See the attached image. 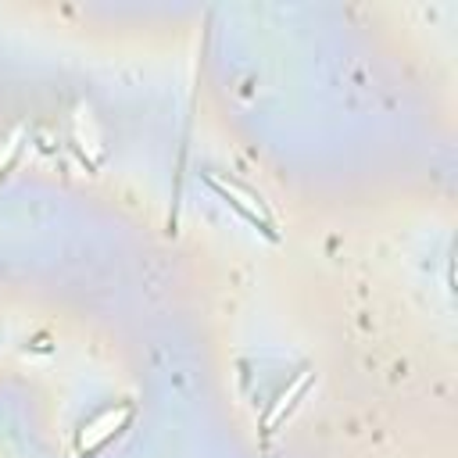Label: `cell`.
<instances>
[{
  "label": "cell",
  "mask_w": 458,
  "mask_h": 458,
  "mask_svg": "<svg viewBox=\"0 0 458 458\" xmlns=\"http://www.w3.org/2000/svg\"><path fill=\"white\" fill-rule=\"evenodd\" d=\"M208 179V186L229 204V208H236L254 229H261L268 240H276V222L268 218V211H265V204H261V197H254L250 190H243L240 182H233V179H222V175H215V172H208L204 175Z\"/></svg>",
  "instance_id": "obj_1"
},
{
  "label": "cell",
  "mask_w": 458,
  "mask_h": 458,
  "mask_svg": "<svg viewBox=\"0 0 458 458\" xmlns=\"http://www.w3.org/2000/svg\"><path fill=\"white\" fill-rule=\"evenodd\" d=\"M132 419V404L125 401V404H118V408H107V411H100L97 419H89L82 429H79V440H75V451L79 454H93V451H100L111 437H118L122 429H125V422Z\"/></svg>",
  "instance_id": "obj_2"
},
{
  "label": "cell",
  "mask_w": 458,
  "mask_h": 458,
  "mask_svg": "<svg viewBox=\"0 0 458 458\" xmlns=\"http://www.w3.org/2000/svg\"><path fill=\"white\" fill-rule=\"evenodd\" d=\"M311 379H315V372H311V369H301V376H297V379H293V383L276 397V404L261 415V433H276V429H279V422L290 415V408L297 404V397L311 386Z\"/></svg>",
  "instance_id": "obj_3"
}]
</instances>
